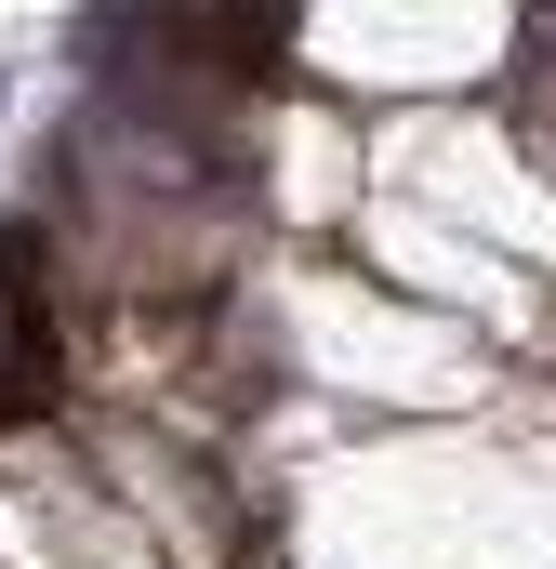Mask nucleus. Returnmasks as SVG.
Here are the masks:
<instances>
[{"label":"nucleus","instance_id":"1","mask_svg":"<svg viewBox=\"0 0 556 569\" xmlns=\"http://www.w3.org/2000/svg\"><path fill=\"white\" fill-rule=\"evenodd\" d=\"M0 80H13V53H0Z\"/></svg>","mask_w":556,"mask_h":569}]
</instances>
